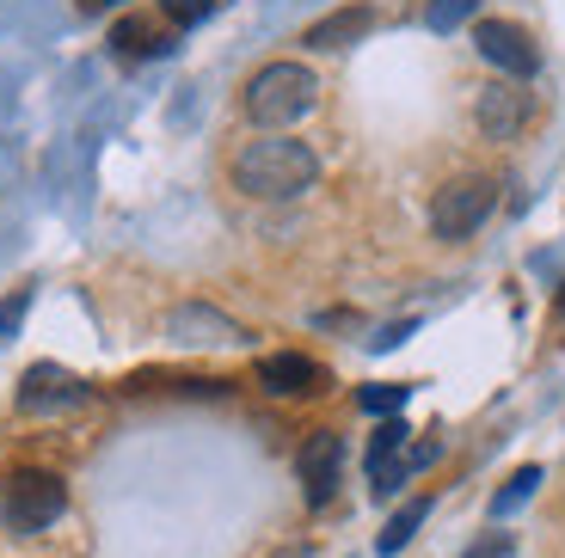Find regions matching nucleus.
<instances>
[{"instance_id": "f257e3e1", "label": "nucleus", "mask_w": 565, "mask_h": 558, "mask_svg": "<svg viewBox=\"0 0 565 558\" xmlns=\"http://www.w3.org/2000/svg\"><path fill=\"white\" fill-rule=\"evenodd\" d=\"M313 179H320V160L308 141L258 136L234 154V191L253 203H296L301 191H313Z\"/></svg>"}, {"instance_id": "f03ea898", "label": "nucleus", "mask_w": 565, "mask_h": 558, "mask_svg": "<svg viewBox=\"0 0 565 558\" xmlns=\"http://www.w3.org/2000/svg\"><path fill=\"white\" fill-rule=\"evenodd\" d=\"M241 105L258 129H289L320 105V81H313V68H301V62H265V68L246 81Z\"/></svg>"}, {"instance_id": "7ed1b4c3", "label": "nucleus", "mask_w": 565, "mask_h": 558, "mask_svg": "<svg viewBox=\"0 0 565 558\" xmlns=\"http://www.w3.org/2000/svg\"><path fill=\"white\" fill-rule=\"evenodd\" d=\"M62 509H68V485L50 466H19L0 479V522L13 534H43Z\"/></svg>"}, {"instance_id": "20e7f679", "label": "nucleus", "mask_w": 565, "mask_h": 558, "mask_svg": "<svg viewBox=\"0 0 565 558\" xmlns=\"http://www.w3.org/2000/svg\"><path fill=\"white\" fill-rule=\"evenodd\" d=\"M498 210V184L486 179V172H461V179H449L437 196H430V234L437 239H467L480 234V222Z\"/></svg>"}, {"instance_id": "39448f33", "label": "nucleus", "mask_w": 565, "mask_h": 558, "mask_svg": "<svg viewBox=\"0 0 565 558\" xmlns=\"http://www.w3.org/2000/svg\"><path fill=\"white\" fill-rule=\"evenodd\" d=\"M86 399H93V387L81 375H68L62 363H38L19 380V411L25 418H62V411H81Z\"/></svg>"}, {"instance_id": "423d86ee", "label": "nucleus", "mask_w": 565, "mask_h": 558, "mask_svg": "<svg viewBox=\"0 0 565 558\" xmlns=\"http://www.w3.org/2000/svg\"><path fill=\"white\" fill-rule=\"evenodd\" d=\"M473 50H480L504 81H529V74L541 68L535 37H529L523 25H510V19H480V25H473Z\"/></svg>"}, {"instance_id": "0eeeda50", "label": "nucleus", "mask_w": 565, "mask_h": 558, "mask_svg": "<svg viewBox=\"0 0 565 558\" xmlns=\"http://www.w3.org/2000/svg\"><path fill=\"white\" fill-rule=\"evenodd\" d=\"M296 473H301V485H308L313 509L332 503V491H339V479H344V436L339 430H313L308 442H301V454H296Z\"/></svg>"}, {"instance_id": "6e6552de", "label": "nucleus", "mask_w": 565, "mask_h": 558, "mask_svg": "<svg viewBox=\"0 0 565 558\" xmlns=\"http://www.w3.org/2000/svg\"><path fill=\"white\" fill-rule=\"evenodd\" d=\"M326 368L313 363V356H296V350H277V356H265L258 363V387L270 393V399H313V393H326Z\"/></svg>"}, {"instance_id": "1a4fd4ad", "label": "nucleus", "mask_w": 565, "mask_h": 558, "mask_svg": "<svg viewBox=\"0 0 565 558\" xmlns=\"http://www.w3.org/2000/svg\"><path fill=\"white\" fill-rule=\"evenodd\" d=\"M167 337L172 344H246V325L215 313L210 301H184L167 313Z\"/></svg>"}, {"instance_id": "9d476101", "label": "nucleus", "mask_w": 565, "mask_h": 558, "mask_svg": "<svg viewBox=\"0 0 565 558\" xmlns=\"http://www.w3.org/2000/svg\"><path fill=\"white\" fill-rule=\"evenodd\" d=\"M473 124H480V136H486V141H510L516 129L529 124V93H523L516 81L486 86V93L473 98Z\"/></svg>"}, {"instance_id": "9b49d317", "label": "nucleus", "mask_w": 565, "mask_h": 558, "mask_svg": "<svg viewBox=\"0 0 565 558\" xmlns=\"http://www.w3.org/2000/svg\"><path fill=\"white\" fill-rule=\"evenodd\" d=\"M369 31H375V13H369L363 0H351V7H339V13L313 19V25L301 31V43H308V50H344V43H363Z\"/></svg>"}, {"instance_id": "f8f14e48", "label": "nucleus", "mask_w": 565, "mask_h": 558, "mask_svg": "<svg viewBox=\"0 0 565 558\" xmlns=\"http://www.w3.org/2000/svg\"><path fill=\"white\" fill-rule=\"evenodd\" d=\"M424 516H430V497H412L406 509H394V516H387V528H382V540H375V552H382V558L406 552V546H412V534L424 528Z\"/></svg>"}, {"instance_id": "ddd939ff", "label": "nucleus", "mask_w": 565, "mask_h": 558, "mask_svg": "<svg viewBox=\"0 0 565 558\" xmlns=\"http://www.w3.org/2000/svg\"><path fill=\"white\" fill-rule=\"evenodd\" d=\"M111 50H124V56H160V50H172V37H160L148 19H117V25H111Z\"/></svg>"}, {"instance_id": "4468645a", "label": "nucleus", "mask_w": 565, "mask_h": 558, "mask_svg": "<svg viewBox=\"0 0 565 558\" xmlns=\"http://www.w3.org/2000/svg\"><path fill=\"white\" fill-rule=\"evenodd\" d=\"M535 485H541V466H516V473H510V485L492 497V516H510V509H523V503L535 497Z\"/></svg>"}, {"instance_id": "2eb2a0df", "label": "nucleus", "mask_w": 565, "mask_h": 558, "mask_svg": "<svg viewBox=\"0 0 565 558\" xmlns=\"http://www.w3.org/2000/svg\"><path fill=\"white\" fill-rule=\"evenodd\" d=\"M356 399H363V411H375V418H399V405L412 399V387H399V380H375V387H363Z\"/></svg>"}, {"instance_id": "dca6fc26", "label": "nucleus", "mask_w": 565, "mask_h": 558, "mask_svg": "<svg viewBox=\"0 0 565 558\" xmlns=\"http://www.w3.org/2000/svg\"><path fill=\"white\" fill-rule=\"evenodd\" d=\"M473 19V0H430L424 7V25L430 31H455V25H467Z\"/></svg>"}, {"instance_id": "f3484780", "label": "nucleus", "mask_w": 565, "mask_h": 558, "mask_svg": "<svg viewBox=\"0 0 565 558\" xmlns=\"http://www.w3.org/2000/svg\"><path fill=\"white\" fill-rule=\"evenodd\" d=\"M160 13H167V25L191 31V25H203V19L215 13V0H167V7H160Z\"/></svg>"}, {"instance_id": "a211bd4d", "label": "nucleus", "mask_w": 565, "mask_h": 558, "mask_svg": "<svg viewBox=\"0 0 565 558\" xmlns=\"http://www.w3.org/2000/svg\"><path fill=\"white\" fill-rule=\"evenodd\" d=\"M25 313H31V282H25V289H13L7 301H0V337H19Z\"/></svg>"}, {"instance_id": "6ab92c4d", "label": "nucleus", "mask_w": 565, "mask_h": 558, "mask_svg": "<svg viewBox=\"0 0 565 558\" xmlns=\"http://www.w3.org/2000/svg\"><path fill=\"white\" fill-rule=\"evenodd\" d=\"M461 558H516V534H480Z\"/></svg>"}, {"instance_id": "aec40b11", "label": "nucleus", "mask_w": 565, "mask_h": 558, "mask_svg": "<svg viewBox=\"0 0 565 558\" xmlns=\"http://www.w3.org/2000/svg\"><path fill=\"white\" fill-rule=\"evenodd\" d=\"M412 325H418V320H394V325H382V332L369 337V350H394V344H406Z\"/></svg>"}, {"instance_id": "412c9836", "label": "nucleus", "mask_w": 565, "mask_h": 558, "mask_svg": "<svg viewBox=\"0 0 565 558\" xmlns=\"http://www.w3.org/2000/svg\"><path fill=\"white\" fill-rule=\"evenodd\" d=\"M111 7H124V0H81V13H111Z\"/></svg>"}, {"instance_id": "4be33fe9", "label": "nucleus", "mask_w": 565, "mask_h": 558, "mask_svg": "<svg viewBox=\"0 0 565 558\" xmlns=\"http://www.w3.org/2000/svg\"><path fill=\"white\" fill-rule=\"evenodd\" d=\"M553 332H565V282H559V301H553Z\"/></svg>"}, {"instance_id": "5701e85b", "label": "nucleus", "mask_w": 565, "mask_h": 558, "mask_svg": "<svg viewBox=\"0 0 565 558\" xmlns=\"http://www.w3.org/2000/svg\"><path fill=\"white\" fill-rule=\"evenodd\" d=\"M277 558H308V552H301V546H289V552H277Z\"/></svg>"}]
</instances>
